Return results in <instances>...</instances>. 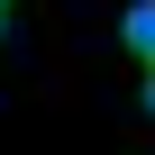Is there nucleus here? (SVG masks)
<instances>
[{
  "instance_id": "nucleus-1",
  "label": "nucleus",
  "mask_w": 155,
  "mask_h": 155,
  "mask_svg": "<svg viewBox=\"0 0 155 155\" xmlns=\"http://www.w3.org/2000/svg\"><path fill=\"white\" fill-rule=\"evenodd\" d=\"M119 37H128V55H137V64H155V0H128Z\"/></svg>"
},
{
  "instance_id": "nucleus-2",
  "label": "nucleus",
  "mask_w": 155,
  "mask_h": 155,
  "mask_svg": "<svg viewBox=\"0 0 155 155\" xmlns=\"http://www.w3.org/2000/svg\"><path fill=\"white\" fill-rule=\"evenodd\" d=\"M146 110H155V64H146Z\"/></svg>"
},
{
  "instance_id": "nucleus-3",
  "label": "nucleus",
  "mask_w": 155,
  "mask_h": 155,
  "mask_svg": "<svg viewBox=\"0 0 155 155\" xmlns=\"http://www.w3.org/2000/svg\"><path fill=\"white\" fill-rule=\"evenodd\" d=\"M0 9H9V0H0Z\"/></svg>"
},
{
  "instance_id": "nucleus-4",
  "label": "nucleus",
  "mask_w": 155,
  "mask_h": 155,
  "mask_svg": "<svg viewBox=\"0 0 155 155\" xmlns=\"http://www.w3.org/2000/svg\"><path fill=\"white\" fill-rule=\"evenodd\" d=\"M0 18H9V9H0Z\"/></svg>"
}]
</instances>
